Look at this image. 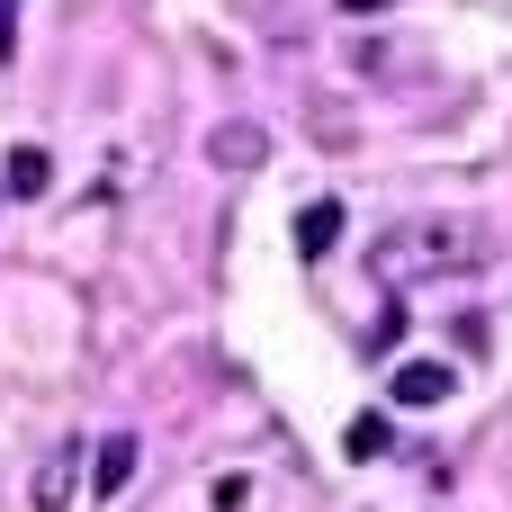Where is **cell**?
I'll return each mask as SVG.
<instances>
[{
  "mask_svg": "<svg viewBox=\"0 0 512 512\" xmlns=\"http://www.w3.org/2000/svg\"><path fill=\"white\" fill-rule=\"evenodd\" d=\"M468 252H477L468 225H450V216H414V225H396V234L369 252V270H378V279H405V270H423V261L450 270V261H468Z\"/></svg>",
  "mask_w": 512,
  "mask_h": 512,
  "instance_id": "6da1fadb",
  "label": "cell"
},
{
  "mask_svg": "<svg viewBox=\"0 0 512 512\" xmlns=\"http://www.w3.org/2000/svg\"><path fill=\"white\" fill-rule=\"evenodd\" d=\"M459 369L450 360H396V405H450Z\"/></svg>",
  "mask_w": 512,
  "mask_h": 512,
  "instance_id": "7a4b0ae2",
  "label": "cell"
},
{
  "mask_svg": "<svg viewBox=\"0 0 512 512\" xmlns=\"http://www.w3.org/2000/svg\"><path fill=\"white\" fill-rule=\"evenodd\" d=\"M261 153H270V135H261L252 117H234V126H216V135H207V162H216V171H252Z\"/></svg>",
  "mask_w": 512,
  "mask_h": 512,
  "instance_id": "3957f363",
  "label": "cell"
},
{
  "mask_svg": "<svg viewBox=\"0 0 512 512\" xmlns=\"http://www.w3.org/2000/svg\"><path fill=\"white\" fill-rule=\"evenodd\" d=\"M0 189H9V198H45V189H54V153H45V144H18V153L0 162Z\"/></svg>",
  "mask_w": 512,
  "mask_h": 512,
  "instance_id": "277c9868",
  "label": "cell"
},
{
  "mask_svg": "<svg viewBox=\"0 0 512 512\" xmlns=\"http://www.w3.org/2000/svg\"><path fill=\"white\" fill-rule=\"evenodd\" d=\"M342 243V198H315V207H297V252L306 261H324Z\"/></svg>",
  "mask_w": 512,
  "mask_h": 512,
  "instance_id": "5b68a950",
  "label": "cell"
},
{
  "mask_svg": "<svg viewBox=\"0 0 512 512\" xmlns=\"http://www.w3.org/2000/svg\"><path fill=\"white\" fill-rule=\"evenodd\" d=\"M126 477H135V432H108V441H99V468H90L99 504H108V495H126Z\"/></svg>",
  "mask_w": 512,
  "mask_h": 512,
  "instance_id": "8992f818",
  "label": "cell"
},
{
  "mask_svg": "<svg viewBox=\"0 0 512 512\" xmlns=\"http://www.w3.org/2000/svg\"><path fill=\"white\" fill-rule=\"evenodd\" d=\"M342 450H351V459H387V450H396V423H387V414H360V423L342 432Z\"/></svg>",
  "mask_w": 512,
  "mask_h": 512,
  "instance_id": "52a82bcc",
  "label": "cell"
},
{
  "mask_svg": "<svg viewBox=\"0 0 512 512\" xmlns=\"http://www.w3.org/2000/svg\"><path fill=\"white\" fill-rule=\"evenodd\" d=\"M63 486H72V468H63V459H54V468H45V477H36V512H63V504H72V495H63Z\"/></svg>",
  "mask_w": 512,
  "mask_h": 512,
  "instance_id": "ba28073f",
  "label": "cell"
},
{
  "mask_svg": "<svg viewBox=\"0 0 512 512\" xmlns=\"http://www.w3.org/2000/svg\"><path fill=\"white\" fill-rule=\"evenodd\" d=\"M207 504H216V512H243V504H252V477H216V495H207Z\"/></svg>",
  "mask_w": 512,
  "mask_h": 512,
  "instance_id": "9c48e42d",
  "label": "cell"
},
{
  "mask_svg": "<svg viewBox=\"0 0 512 512\" xmlns=\"http://www.w3.org/2000/svg\"><path fill=\"white\" fill-rule=\"evenodd\" d=\"M378 9H396V0H342V18H378Z\"/></svg>",
  "mask_w": 512,
  "mask_h": 512,
  "instance_id": "30bf717a",
  "label": "cell"
},
{
  "mask_svg": "<svg viewBox=\"0 0 512 512\" xmlns=\"http://www.w3.org/2000/svg\"><path fill=\"white\" fill-rule=\"evenodd\" d=\"M9 36H18V27H9V0H0V54H9Z\"/></svg>",
  "mask_w": 512,
  "mask_h": 512,
  "instance_id": "8fae6325",
  "label": "cell"
}]
</instances>
